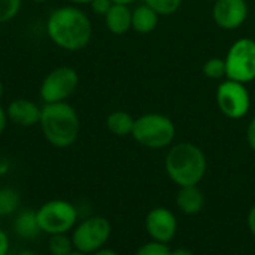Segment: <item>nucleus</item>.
<instances>
[{
	"mask_svg": "<svg viewBox=\"0 0 255 255\" xmlns=\"http://www.w3.org/2000/svg\"><path fill=\"white\" fill-rule=\"evenodd\" d=\"M48 39L63 51L78 52L88 46L93 37V24L79 6L64 4L54 7L46 16Z\"/></svg>",
	"mask_w": 255,
	"mask_h": 255,
	"instance_id": "obj_1",
	"label": "nucleus"
},
{
	"mask_svg": "<svg viewBox=\"0 0 255 255\" xmlns=\"http://www.w3.org/2000/svg\"><path fill=\"white\" fill-rule=\"evenodd\" d=\"M39 127L51 146L66 149L78 140L81 120L76 109L69 102L43 103Z\"/></svg>",
	"mask_w": 255,
	"mask_h": 255,
	"instance_id": "obj_2",
	"label": "nucleus"
},
{
	"mask_svg": "<svg viewBox=\"0 0 255 255\" xmlns=\"http://www.w3.org/2000/svg\"><path fill=\"white\" fill-rule=\"evenodd\" d=\"M167 176L178 187L199 185L205 178L208 160L205 152L191 142H181L173 145L164 160Z\"/></svg>",
	"mask_w": 255,
	"mask_h": 255,
	"instance_id": "obj_3",
	"label": "nucleus"
},
{
	"mask_svg": "<svg viewBox=\"0 0 255 255\" xmlns=\"http://www.w3.org/2000/svg\"><path fill=\"white\" fill-rule=\"evenodd\" d=\"M176 134L173 121L163 114H145L134 120L133 139L149 149H163L172 145Z\"/></svg>",
	"mask_w": 255,
	"mask_h": 255,
	"instance_id": "obj_4",
	"label": "nucleus"
},
{
	"mask_svg": "<svg viewBox=\"0 0 255 255\" xmlns=\"http://www.w3.org/2000/svg\"><path fill=\"white\" fill-rule=\"evenodd\" d=\"M36 218L42 233L48 236L63 235L72 232L78 224V209L67 200L52 199L36 211Z\"/></svg>",
	"mask_w": 255,
	"mask_h": 255,
	"instance_id": "obj_5",
	"label": "nucleus"
},
{
	"mask_svg": "<svg viewBox=\"0 0 255 255\" xmlns=\"http://www.w3.org/2000/svg\"><path fill=\"white\" fill-rule=\"evenodd\" d=\"M112 233L111 223L100 215H94L78 223L72 233V244L75 251L82 254L93 255L105 248Z\"/></svg>",
	"mask_w": 255,
	"mask_h": 255,
	"instance_id": "obj_6",
	"label": "nucleus"
},
{
	"mask_svg": "<svg viewBox=\"0 0 255 255\" xmlns=\"http://www.w3.org/2000/svg\"><path fill=\"white\" fill-rule=\"evenodd\" d=\"M78 84L79 75L73 67H54L43 76L39 85V97L43 103L67 102V99L72 97V94L76 91Z\"/></svg>",
	"mask_w": 255,
	"mask_h": 255,
	"instance_id": "obj_7",
	"label": "nucleus"
},
{
	"mask_svg": "<svg viewBox=\"0 0 255 255\" xmlns=\"http://www.w3.org/2000/svg\"><path fill=\"white\" fill-rule=\"evenodd\" d=\"M226 78L248 84L255 79V40L242 37L236 40L226 55Z\"/></svg>",
	"mask_w": 255,
	"mask_h": 255,
	"instance_id": "obj_8",
	"label": "nucleus"
},
{
	"mask_svg": "<svg viewBox=\"0 0 255 255\" xmlns=\"http://www.w3.org/2000/svg\"><path fill=\"white\" fill-rule=\"evenodd\" d=\"M217 105L224 117L230 120H241L250 112L251 96L245 84L226 79L218 85Z\"/></svg>",
	"mask_w": 255,
	"mask_h": 255,
	"instance_id": "obj_9",
	"label": "nucleus"
},
{
	"mask_svg": "<svg viewBox=\"0 0 255 255\" xmlns=\"http://www.w3.org/2000/svg\"><path fill=\"white\" fill-rule=\"evenodd\" d=\"M145 229L152 241L169 244L176 235L178 221L172 211L164 206H158L148 212L145 218Z\"/></svg>",
	"mask_w": 255,
	"mask_h": 255,
	"instance_id": "obj_10",
	"label": "nucleus"
},
{
	"mask_svg": "<svg viewBox=\"0 0 255 255\" xmlns=\"http://www.w3.org/2000/svg\"><path fill=\"white\" fill-rule=\"evenodd\" d=\"M247 0H215L212 6L214 22L223 30H236L248 18Z\"/></svg>",
	"mask_w": 255,
	"mask_h": 255,
	"instance_id": "obj_11",
	"label": "nucleus"
},
{
	"mask_svg": "<svg viewBox=\"0 0 255 255\" xmlns=\"http://www.w3.org/2000/svg\"><path fill=\"white\" fill-rule=\"evenodd\" d=\"M42 106L30 99H13L6 106V114L10 123L19 127H33L39 126Z\"/></svg>",
	"mask_w": 255,
	"mask_h": 255,
	"instance_id": "obj_12",
	"label": "nucleus"
},
{
	"mask_svg": "<svg viewBox=\"0 0 255 255\" xmlns=\"http://www.w3.org/2000/svg\"><path fill=\"white\" fill-rule=\"evenodd\" d=\"M176 206L185 215H196L205 206V194L197 185L179 187L176 194Z\"/></svg>",
	"mask_w": 255,
	"mask_h": 255,
	"instance_id": "obj_13",
	"label": "nucleus"
},
{
	"mask_svg": "<svg viewBox=\"0 0 255 255\" xmlns=\"http://www.w3.org/2000/svg\"><path fill=\"white\" fill-rule=\"evenodd\" d=\"M106 28L117 36L127 33L131 28V9L128 4L114 3L109 12L103 16Z\"/></svg>",
	"mask_w": 255,
	"mask_h": 255,
	"instance_id": "obj_14",
	"label": "nucleus"
},
{
	"mask_svg": "<svg viewBox=\"0 0 255 255\" xmlns=\"http://www.w3.org/2000/svg\"><path fill=\"white\" fill-rule=\"evenodd\" d=\"M158 18L160 15L143 3L131 10V28L140 34H148L157 28Z\"/></svg>",
	"mask_w": 255,
	"mask_h": 255,
	"instance_id": "obj_15",
	"label": "nucleus"
},
{
	"mask_svg": "<svg viewBox=\"0 0 255 255\" xmlns=\"http://www.w3.org/2000/svg\"><path fill=\"white\" fill-rule=\"evenodd\" d=\"M13 232L27 241L36 239L42 235L39 224H37V218H36V212L30 211V209H24L21 212H18V215L15 217L13 221Z\"/></svg>",
	"mask_w": 255,
	"mask_h": 255,
	"instance_id": "obj_16",
	"label": "nucleus"
},
{
	"mask_svg": "<svg viewBox=\"0 0 255 255\" xmlns=\"http://www.w3.org/2000/svg\"><path fill=\"white\" fill-rule=\"evenodd\" d=\"M134 120L128 112L126 111H114L106 117V128L118 137L131 136Z\"/></svg>",
	"mask_w": 255,
	"mask_h": 255,
	"instance_id": "obj_17",
	"label": "nucleus"
},
{
	"mask_svg": "<svg viewBox=\"0 0 255 255\" xmlns=\"http://www.w3.org/2000/svg\"><path fill=\"white\" fill-rule=\"evenodd\" d=\"M21 205V196L15 188H0V218L10 217L18 212Z\"/></svg>",
	"mask_w": 255,
	"mask_h": 255,
	"instance_id": "obj_18",
	"label": "nucleus"
},
{
	"mask_svg": "<svg viewBox=\"0 0 255 255\" xmlns=\"http://www.w3.org/2000/svg\"><path fill=\"white\" fill-rule=\"evenodd\" d=\"M72 238L67 233L63 235H52L48 241V253L51 255H69L73 253Z\"/></svg>",
	"mask_w": 255,
	"mask_h": 255,
	"instance_id": "obj_19",
	"label": "nucleus"
},
{
	"mask_svg": "<svg viewBox=\"0 0 255 255\" xmlns=\"http://www.w3.org/2000/svg\"><path fill=\"white\" fill-rule=\"evenodd\" d=\"M151 9H154L160 16H169L179 10L184 0H143Z\"/></svg>",
	"mask_w": 255,
	"mask_h": 255,
	"instance_id": "obj_20",
	"label": "nucleus"
},
{
	"mask_svg": "<svg viewBox=\"0 0 255 255\" xmlns=\"http://www.w3.org/2000/svg\"><path fill=\"white\" fill-rule=\"evenodd\" d=\"M202 72L209 79H223V78H226V73H227L226 60L218 58V57H212L203 64Z\"/></svg>",
	"mask_w": 255,
	"mask_h": 255,
	"instance_id": "obj_21",
	"label": "nucleus"
},
{
	"mask_svg": "<svg viewBox=\"0 0 255 255\" xmlns=\"http://www.w3.org/2000/svg\"><path fill=\"white\" fill-rule=\"evenodd\" d=\"M22 0H0V24L12 21L21 10Z\"/></svg>",
	"mask_w": 255,
	"mask_h": 255,
	"instance_id": "obj_22",
	"label": "nucleus"
},
{
	"mask_svg": "<svg viewBox=\"0 0 255 255\" xmlns=\"http://www.w3.org/2000/svg\"><path fill=\"white\" fill-rule=\"evenodd\" d=\"M170 248L167 247V244H161V242H155L151 241L148 244H143L134 255H170Z\"/></svg>",
	"mask_w": 255,
	"mask_h": 255,
	"instance_id": "obj_23",
	"label": "nucleus"
},
{
	"mask_svg": "<svg viewBox=\"0 0 255 255\" xmlns=\"http://www.w3.org/2000/svg\"><path fill=\"white\" fill-rule=\"evenodd\" d=\"M112 1L111 0H93L91 3H90V7H91V10L96 13V15H100V16H105L108 12H109V9L112 7Z\"/></svg>",
	"mask_w": 255,
	"mask_h": 255,
	"instance_id": "obj_24",
	"label": "nucleus"
},
{
	"mask_svg": "<svg viewBox=\"0 0 255 255\" xmlns=\"http://www.w3.org/2000/svg\"><path fill=\"white\" fill-rule=\"evenodd\" d=\"M10 251V238L9 235L0 229V255H7Z\"/></svg>",
	"mask_w": 255,
	"mask_h": 255,
	"instance_id": "obj_25",
	"label": "nucleus"
},
{
	"mask_svg": "<svg viewBox=\"0 0 255 255\" xmlns=\"http://www.w3.org/2000/svg\"><path fill=\"white\" fill-rule=\"evenodd\" d=\"M247 142H248L250 148L255 152V117L250 121V124L247 127Z\"/></svg>",
	"mask_w": 255,
	"mask_h": 255,
	"instance_id": "obj_26",
	"label": "nucleus"
},
{
	"mask_svg": "<svg viewBox=\"0 0 255 255\" xmlns=\"http://www.w3.org/2000/svg\"><path fill=\"white\" fill-rule=\"evenodd\" d=\"M7 121H9V118H7V114H6V108H3L0 105V134L6 130Z\"/></svg>",
	"mask_w": 255,
	"mask_h": 255,
	"instance_id": "obj_27",
	"label": "nucleus"
},
{
	"mask_svg": "<svg viewBox=\"0 0 255 255\" xmlns=\"http://www.w3.org/2000/svg\"><path fill=\"white\" fill-rule=\"evenodd\" d=\"M248 229L255 236V205L250 209V214H248Z\"/></svg>",
	"mask_w": 255,
	"mask_h": 255,
	"instance_id": "obj_28",
	"label": "nucleus"
},
{
	"mask_svg": "<svg viewBox=\"0 0 255 255\" xmlns=\"http://www.w3.org/2000/svg\"><path fill=\"white\" fill-rule=\"evenodd\" d=\"M9 167H10L9 161H7V160H3V158H0V176L6 175V173L9 172Z\"/></svg>",
	"mask_w": 255,
	"mask_h": 255,
	"instance_id": "obj_29",
	"label": "nucleus"
},
{
	"mask_svg": "<svg viewBox=\"0 0 255 255\" xmlns=\"http://www.w3.org/2000/svg\"><path fill=\"white\" fill-rule=\"evenodd\" d=\"M170 255H194L190 250H187V248H178V250H173Z\"/></svg>",
	"mask_w": 255,
	"mask_h": 255,
	"instance_id": "obj_30",
	"label": "nucleus"
},
{
	"mask_svg": "<svg viewBox=\"0 0 255 255\" xmlns=\"http://www.w3.org/2000/svg\"><path fill=\"white\" fill-rule=\"evenodd\" d=\"M93 255H120L118 253H115L114 250H109V248H102L100 251L94 253Z\"/></svg>",
	"mask_w": 255,
	"mask_h": 255,
	"instance_id": "obj_31",
	"label": "nucleus"
},
{
	"mask_svg": "<svg viewBox=\"0 0 255 255\" xmlns=\"http://www.w3.org/2000/svg\"><path fill=\"white\" fill-rule=\"evenodd\" d=\"M70 4H75V6H84V4H90L93 0H67Z\"/></svg>",
	"mask_w": 255,
	"mask_h": 255,
	"instance_id": "obj_32",
	"label": "nucleus"
},
{
	"mask_svg": "<svg viewBox=\"0 0 255 255\" xmlns=\"http://www.w3.org/2000/svg\"><path fill=\"white\" fill-rule=\"evenodd\" d=\"M16 255H39L37 253H34L33 250H22V251H19Z\"/></svg>",
	"mask_w": 255,
	"mask_h": 255,
	"instance_id": "obj_33",
	"label": "nucleus"
},
{
	"mask_svg": "<svg viewBox=\"0 0 255 255\" xmlns=\"http://www.w3.org/2000/svg\"><path fill=\"white\" fill-rule=\"evenodd\" d=\"M112 3H118V4H130L133 3L134 0H111Z\"/></svg>",
	"mask_w": 255,
	"mask_h": 255,
	"instance_id": "obj_34",
	"label": "nucleus"
},
{
	"mask_svg": "<svg viewBox=\"0 0 255 255\" xmlns=\"http://www.w3.org/2000/svg\"><path fill=\"white\" fill-rule=\"evenodd\" d=\"M3 96H4V85H3V82L0 81V100L3 99Z\"/></svg>",
	"mask_w": 255,
	"mask_h": 255,
	"instance_id": "obj_35",
	"label": "nucleus"
},
{
	"mask_svg": "<svg viewBox=\"0 0 255 255\" xmlns=\"http://www.w3.org/2000/svg\"><path fill=\"white\" fill-rule=\"evenodd\" d=\"M28 1L36 3V4H42V3H46V1H49V0H28Z\"/></svg>",
	"mask_w": 255,
	"mask_h": 255,
	"instance_id": "obj_36",
	"label": "nucleus"
},
{
	"mask_svg": "<svg viewBox=\"0 0 255 255\" xmlns=\"http://www.w3.org/2000/svg\"><path fill=\"white\" fill-rule=\"evenodd\" d=\"M69 255H87V254H82V253H78V251H73V253H70Z\"/></svg>",
	"mask_w": 255,
	"mask_h": 255,
	"instance_id": "obj_37",
	"label": "nucleus"
}]
</instances>
